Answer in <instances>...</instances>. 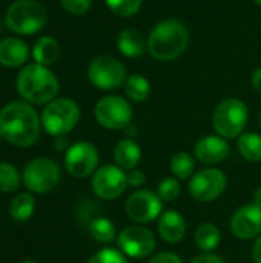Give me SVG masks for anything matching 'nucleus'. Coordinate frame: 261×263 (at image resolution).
<instances>
[{"mask_svg":"<svg viewBox=\"0 0 261 263\" xmlns=\"http://www.w3.org/2000/svg\"><path fill=\"white\" fill-rule=\"evenodd\" d=\"M23 182L34 193H49L60 182V168L51 159H34L25 166Z\"/></svg>","mask_w":261,"mask_h":263,"instance_id":"1a4fd4ad","label":"nucleus"},{"mask_svg":"<svg viewBox=\"0 0 261 263\" xmlns=\"http://www.w3.org/2000/svg\"><path fill=\"white\" fill-rule=\"evenodd\" d=\"M149 263H183V260L177 256V254H174V253H168V251H163V253H158V254H155Z\"/></svg>","mask_w":261,"mask_h":263,"instance_id":"72a5a7b5","label":"nucleus"},{"mask_svg":"<svg viewBox=\"0 0 261 263\" xmlns=\"http://www.w3.org/2000/svg\"><path fill=\"white\" fill-rule=\"evenodd\" d=\"M114 160L115 165L120 166L123 171L135 170L142 160V148L132 139L120 140L114 148Z\"/></svg>","mask_w":261,"mask_h":263,"instance_id":"6ab92c4d","label":"nucleus"},{"mask_svg":"<svg viewBox=\"0 0 261 263\" xmlns=\"http://www.w3.org/2000/svg\"><path fill=\"white\" fill-rule=\"evenodd\" d=\"M108 8L120 17H132L142 8V0H105Z\"/></svg>","mask_w":261,"mask_h":263,"instance_id":"c85d7f7f","label":"nucleus"},{"mask_svg":"<svg viewBox=\"0 0 261 263\" xmlns=\"http://www.w3.org/2000/svg\"><path fill=\"white\" fill-rule=\"evenodd\" d=\"M91 185L97 197L103 200H114L125 193L128 180L125 171L120 166L105 165L97 168V171L92 176Z\"/></svg>","mask_w":261,"mask_h":263,"instance_id":"4468645a","label":"nucleus"},{"mask_svg":"<svg viewBox=\"0 0 261 263\" xmlns=\"http://www.w3.org/2000/svg\"><path fill=\"white\" fill-rule=\"evenodd\" d=\"M252 259L255 263H261V236L257 237L252 247Z\"/></svg>","mask_w":261,"mask_h":263,"instance_id":"c9c22d12","label":"nucleus"},{"mask_svg":"<svg viewBox=\"0 0 261 263\" xmlns=\"http://www.w3.org/2000/svg\"><path fill=\"white\" fill-rule=\"evenodd\" d=\"M249 111L243 100L231 97L217 105L212 114V125L223 139H235L245 133Z\"/></svg>","mask_w":261,"mask_h":263,"instance_id":"39448f33","label":"nucleus"},{"mask_svg":"<svg viewBox=\"0 0 261 263\" xmlns=\"http://www.w3.org/2000/svg\"><path fill=\"white\" fill-rule=\"evenodd\" d=\"M88 263H128L125 254L114 248H103L97 251Z\"/></svg>","mask_w":261,"mask_h":263,"instance_id":"7c9ffc66","label":"nucleus"},{"mask_svg":"<svg viewBox=\"0 0 261 263\" xmlns=\"http://www.w3.org/2000/svg\"><path fill=\"white\" fill-rule=\"evenodd\" d=\"M95 120L106 129H126L132 120V106L120 96H106L95 103Z\"/></svg>","mask_w":261,"mask_h":263,"instance_id":"6e6552de","label":"nucleus"},{"mask_svg":"<svg viewBox=\"0 0 261 263\" xmlns=\"http://www.w3.org/2000/svg\"><path fill=\"white\" fill-rule=\"evenodd\" d=\"M157 230H158L160 237L166 243L174 245V243H178L183 240V237L186 234V220L178 211L169 210V211H165L163 214H160Z\"/></svg>","mask_w":261,"mask_h":263,"instance_id":"f3484780","label":"nucleus"},{"mask_svg":"<svg viewBox=\"0 0 261 263\" xmlns=\"http://www.w3.org/2000/svg\"><path fill=\"white\" fill-rule=\"evenodd\" d=\"M120 251L132 259H145L155 250V236L145 227H128L117 237Z\"/></svg>","mask_w":261,"mask_h":263,"instance_id":"9b49d317","label":"nucleus"},{"mask_svg":"<svg viewBox=\"0 0 261 263\" xmlns=\"http://www.w3.org/2000/svg\"><path fill=\"white\" fill-rule=\"evenodd\" d=\"M117 48L125 57L135 59L140 57L145 49H148V42H145V37L140 31L134 28H126L120 31L117 37Z\"/></svg>","mask_w":261,"mask_h":263,"instance_id":"aec40b11","label":"nucleus"},{"mask_svg":"<svg viewBox=\"0 0 261 263\" xmlns=\"http://www.w3.org/2000/svg\"><path fill=\"white\" fill-rule=\"evenodd\" d=\"M252 86H254L255 91L261 92V68L255 69L254 74H252Z\"/></svg>","mask_w":261,"mask_h":263,"instance_id":"e433bc0d","label":"nucleus"},{"mask_svg":"<svg viewBox=\"0 0 261 263\" xmlns=\"http://www.w3.org/2000/svg\"><path fill=\"white\" fill-rule=\"evenodd\" d=\"M237 148L240 156L248 162L261 160V136L257 133H243L237 140Z\"/></svg>","mask_w":261,"mask_h":263,"instance_id":"5701e85b","label":"nucleus"},{"mask_svg":"<svg viewBox=\"0 0 261 263\" xmlns=\"http://www.w3.org/2000/svg\"><path fill=\"white\" fill-rule=\"evenodd\" d=\"M162 202L163 200L158 197L157 193L149 190H137L128 197L125 210L131 220L143 225L160 217L163 208Z\"/></svg>","mask_w":261,"mask_h":263,"instance_id":"f8f14e48","label":"nucleus"},{"mask_svg":"<svg viewBox=\"0 0 261 263\" xmlns=\"http://www.w3.org/2000/svg\"><path fill=\"white\" fill-rule=\"evenodd\" d=\"M229 143L220 136H205L194 145V157L205 165L220 163L229 156Z\"/></svg>","mask_w":261,"mask_h":263,"instance_id":"dca6fc26","label":"nucleus"},{"mask_svg":"<svg viewBox=\"0 0 261 263\" xmlns=\"http://www.w3.org/2000/svg\"><path fill=\"white\" fill-rule=\"evenodd\" d=\"M34 208H35V203H34L32 196L28 193H22L12 199L9 205V214L15 220H28L32 216Z\"/></svg>","mask_w":261,"mask_h":263,"instance_id":"bb28decb","label":"nucleus"},{"mask_svg":"<svg viewBox=\"0 0 261 263\" xmlns=\"http://www.w3.org/2000/svg\"><path fill=\"white\" fill-rule=\"evenodd\" d=\"M40 119L25 102H11L0 111V136L15 146H31L40 137Z\"/></svg>","mask_w":261,"mask_h":263,"instance_id":"f257e3e1","label":"nucleus"},{"mask_svg":"<svg viewBox=\"0 0 261 263\" xmlns=\"http://www.w3.org/2000/svg\"><path fill=\"white\" fill-rule=\"evenodd\" d=\"M29 57L28 45L17 37H6L0 40V65L6 68L22 66Z\"/></svg>","mask_w":261,"mask_h":263,"instance_id":"a211bd4d","label":"nucleus"},{"mask_svg":"<svg viewBox=\"0 0 261 263\" xmlns=\"http://www.w3.org/2000/svg\"><path fill=\"white\" fill-rule=\"evenodd\" d=\"M180 191L182 188H180L178 179L175 177H166L160 180L157 185V194L163 202H174L175 199H178Z\"/></svg>","mask_w":261,"mask_h":263,"instance_id":"c756f323","label":"nucleus"},{"mask_svg":"<svg viewBox=\"0 0 261 263\" xmlns=\"http://www.w3.org/2000/svg\"><path fill=\"white\" fill-rule=\"evenodd\" d=\"M169 170L178 180L191 179L195 174V157H192L189 153H177L169 160Z\"/></svg>","mask_w":261,"mask_h":263,"instance_id":"b1692460","label":"nucleus"},{"mask_svg":"<svg viewBox=\"0 0 261 263\" xmlns=\"http://www.w3.org/2000/svg\"><path fill=\"white\" fill-rule=\"evenodd\" d=\"M89 234L94 240L100 242V243H111L112 240L117 239V231H115V225L106 219V217H95L91 223H89Z\"/></svg>","mask_w":261,"mask_h":263,"instance_id":"a878e982","label":"nucleus"},{"mask_svg":"<svg viewBox=\"0 0 261 263\" xmlns=\"http://www.w3.org/2000/svg\"><path fill=\"white\" fill-rule=\"evenodd\" d=\"M254 2H255L257 5H260V6H261V0H254Z\"/></svg>","mask_w":261,"mask_h":263,"instance_id":"a19ab883","label":"nucleus"},{"mask_svg":"<svg viewBox=\"0 0 261 263\" xmlns=\"http://www.w3.org/2000/svg\"><path fill=\"white\" fill-rule=\"evenodd\" d=\"M260 126H261V116H260Z\"/></svg>","mask_w":261,"mask_h":263,"instance_id":"79ce46f5","label":"nucleus"},{"mask_svg":"<svg viewBox=\"0 0 261 263\" xmlns=\"http://www.w3.org/2000/svg\"><path fill=\"white\" fill-rule=\"evenodd\" d=\"M191 263H226L222 257H218L217 254L212 253H203L197 257H194Z\"/></svg>","mask_w":261,"mask_h":263,"instance_id":"f704fd0d","label":"nucleus"},{"mask_svg":"<svg viewBox=\"0 0 261 263\" xmlns=\"http://www.w3.org/2000/svg\"><path fill=\"white\" fill-rule=\"evenodd\" d=\"M98 151L89 142H77L69 146L65 154V166L68 173L77 179H85L97 171Z\"/></svg>","mask_w":261,"mask_h":263,"instance_id":"ddd939ff","label":"nucleus"},{"mask_svg":"<svg viewBox=\"0 0 261 263\" xmlns=\"http://www.w3.org/2000/svg\"><path fill=\"white\" fill-rule=\"evenodd\" d=\"M89 82L103 91H112L120 88L126 82L125 65L112 55H98L88 66Z\"/></svg>","mask_w":261,"mask_h":263,"instance_id":"0eeeda50","label":"nucleus"},{"mask_svg":"<svg viewBox=\"0 0 261 263\" xmlns=\"http://www.w3.org/2000/svg\"><path fill=\"white\" fill-rule=\"evenodd\" d=\"M188 43V28L177 18H166L152 28L148 39V51L155 60L171 62L186 51Z\"/></svg>","mask_w":261,"mask_h":263,"instance_id":"f03ea898","label":"nucleus"},{"mask_svg":"<svg viewBox=\"0 0 261 263\" xmlns=\"http://www.w3.org/2000/svg\"><path fill=\"white\" fill-rule=\"evenodd\" d=\"M20 185V176L17 170L6 162H0V191L12 193Z\"/></svg>","mask_w":261,"mask_h":263,"instance_id":"cd10ccee","label":"nucleus"},{"mask_svg":"<svg viewBox=\"0 0 261 263\" xmlns=\"http://www.w3.org/2000/svg\"><path fill=\"white\" fill-rule=\"evenodd\" d=\"M125 92L132 102H145L151 94V83L145 76L132 74L125 82Z\"/></svg>","mask_w":261,"mask_h":263,"instance_id":"393cba45","label":"nucleus"},{"mask_svg":"<svg viewBox=\"0 0 261 263\" xmlns=\"http://www.w3.org/2000/svg\"><path fill=\"white\" fill-rule=\"evenodd\" d=\"M54 146H55V149H58V151H68V149H69V146H68V142H66L65 136L57 137V140H55Z\"/></svg>","mask_w":261,"mask_h":263,"instance_id":"4c0bfd02","label":"nucleus"},{"mask_svg":"<svg viewBox=\"0 0 261 263\" xmlns=\"http://www.w3.org/2000/svg\"><path fill=\"white\" fill-rule=\"evenodd\" d=\"M22 263H37V262H34V260H25V262H22Z\"/></svg>","mask_w":261,"mask_h":263,"instance_id":"ea45409f","label":"nucleus"},{"mask_svg":"<svg viewBox=\"0 0 261 263\" xmlns=\"http://www.w3.org/2000/svg\"><path fill=\"white\" fill-rule=\"evenodd\" d=\"M6 26L18 35H31L43 29L48 20L46 8L37 0H15L9 5Z\"/></svg>","mask_w":261,"mask_h":263,"instance_id":"20e7f679","label":"nucleus"},{"mask_svg":"<svg viewBox=\"0 0 261 263\" xmlns=\"http://www.w3.org/2000/svg\"><path fill=\"white\" fill-rule=\"evenodd\" d=\"M126 180H128V185H129V186L138 188V186H142V185L146 182V174H145L142 170L135 168V170H131V171L126 174Z\"/></svg>","mask_w":261,"mask_h":263,"instance_id":"473e14b6","label":"nucleus"},{"mask_svg":"<svg viewBox=\"0 0 261 263\" xmlns=\"http://www.w3.org/2000/svg\"><path fill=\"white\" fill-rule=\"evenodd\" d=\"M65 11L74 15H82L89 11L92 0H60Z\"/></svg>","mask_w":261,"mask_h":263,"instance_id":"2f4dec72","label":"nucleus"},{"mask_svg":"<svg viewBox=\"0 0 261 263\" xmlns=\"http://www.w3.org/2000/svg\"><path fill=\"white\" fill-rule=\"evenodd\" d=\"M231 231L240 240L255 239L261 234V208L255 203L238 208L231 219Z\"/></svg>","mask_w":261,"mask_h":263,"instance_id":"2eb2a0df","label":"nucleus"},{"mask_svg":"<svg viewBox=\"0 0 261 263\" xmlns=\"http://www.w3.org/2000/svg\"><path fill=\"white\" fill-rule=\"evenodd\" d=\"M17 91L29 103H49L58 92V80L46 66L29 63L17 76Z\"/></svg>","mask_w":261,"mask_h":263,"instance_id":"7ed1b4c3","label":"nucleus"},{"mask_svg":"<svg viewBox=\"0 0 261 263\" xmlns=\"http://www.w3.org/2000/svg\"><path fill=\"white\" fill-rule=\"evenodd\" d=\"M60 55V45L52 37H40L32 48V57L35 63L49 66L57 62Z\"/></svg>","mask_w":261,"mask_h":263,"instance_id":"412c9836","label":"nucleus"},{"mask_svg":"<svg viewBox=\"0 0 261 263\" xmlns=\"http://www.w3.org/2000/svg\"><path fill=\"white\" fill-rule=\"evenodd\" d=\"M220 240H222V233L217 228V225L211 222L202 223L194 233V242L203 253H212L214 250H217Z\"/></svg>","mask_w":261,"mask_h":263,"instance_id":"4be33fe9","label":"nucleus"},{"mask_svg":"<svg viewBox=\"0 0 261 263\" xmlns=\"http://www.w3.org/2000/svg\"><path fill=\"white\" fill-rule=\"evenodd\" d=\"M80 119V108L71 99H54L42 112V125L45 131L54 137L66 136L75 128Z\"/></svg>","mask_w":261,"mask_h":263,"instance_id":"423d86ee","label":"nucleus"},{"mask_svg":"<svg viewBox=\"0 0 261 263\" xmlns=\"http://www.w3.org/2000/svg\"><path fill=\"white\" fill-rule=\"evenodd\" d=\"M254 203L261 208V186H258L254 193Z\"/></svg>","mask_w":261,"mask_h":263,"instance_id":"58836bf2","label":"nucleus"},{"mask_svg":"<svg viewBox=\"0 0 261 263\" xmlns=\"http://www.w3.org/2000/svg\"><path fill=\"white\" fill-rule=\"evenodd\" d=\"M0 137H2V136H0Z\"/></svg>","mask_w":261,"mask_h":263,"instance_id":"37998d69","label":"nucleus"},{"mask_svg":"<svg viewBox=\"0 0 261 263\" xmlns=\"http://www.w3.org/2000/svg\"><path fill=\"white\" fill-rule=\"evenodd\" d=\"M226 174L218 168H205L189 179L191 196L203 203L217 200L226 190Z\"/></svg>","mask_w":261,"mask_h":263,"instance_id":"9d476101","label":"nucleus"}]
</instances>
